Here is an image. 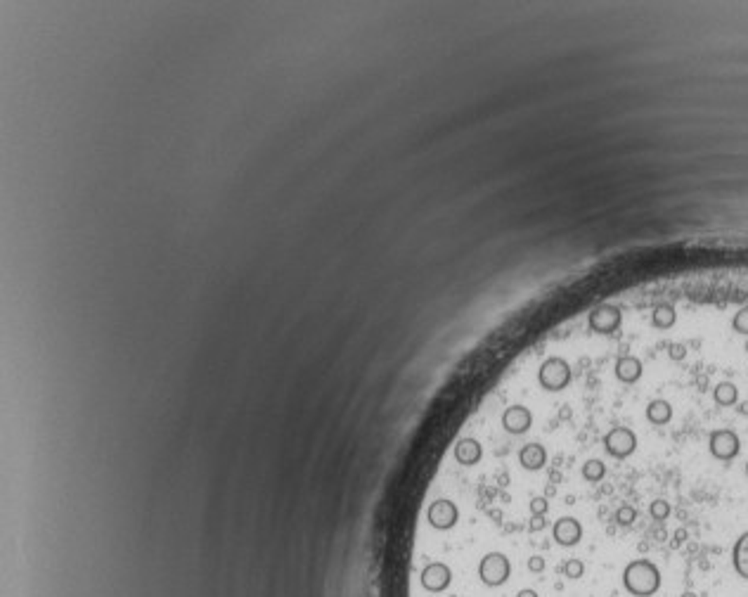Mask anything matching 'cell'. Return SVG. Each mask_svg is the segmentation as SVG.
Here are the masks:
<instances>
[{
    "mask_svg": "<svg viewBox=\"0 0 748 597\" xmlns=\"http://www.w3.org/2000/svg\"><path fill=\"white\" fill-rule=\"evenodd\" d=\"M519 462H521L526 469L538 472V469L545 467V462H547V451H545V448H542L540 444H528V446L521 448Z\"/></svg>",
    "mask_w": 748,
    "mask_h": 597,
    "instance_id": "cell-12",
    "label": "cell"
},
{
    "mask_svg": "<svg viewBox=\"0 0 748 597\" xmlns=\"http://www.w3.org/2000/svg\"><path fill=\"white\" fill-rule=\"evenodd\" d=\"M538 382L545 391H564L571 384V365L569 360L554 356L547 358L545 363L540 365L538 372Z\"/></svg>",
    "mask_w": 748,
    "mask_h": 597,
    "instance_id": "cell-2",
    "label": "cell"
},
{
    "mask_svg": "<svg viewBox=\"0 0 748 597\" xmlns=\"http://www.w3.org/2000/svg\"><path fill=\"white\" fill-rule=\"evenodd\" d=\"M621 320H623V315L618 308L611 306V303H602V306H597L590 313L588 325L592 332H597V334H614L616 329L621 327Z\"/></svg>",
    "mask_w": 748,
    "mask_h": 597,
    "instance_id": "cell-6",
    "label": "cell"
},
{
    "mask_svg": "<svg viewBox=\"0 0 748 597\" xmlns=\"http://www.w3.org/2000/svg\"><path fill=\"white\" fill-rule=\"evenodd\" d=\"M427 517H429V521H431L434 528H441V531H445V528L455 526V521H457L459 512H457V507H455L450 500H436L434 505L429 507Z\"/></svg>",
    "mask_w": 748,
    "mask_h": 597,
    "instance_id": "cell-9",
    "label": "cell"
},
{
    "mask_svg": "<svg viewBox=\"0 0 748 597\" xmlns=\"http://www.w3.org/2000/svg\"><path fill=\"white\" fill-rule=\"evenodd\" d=\"M564 574H566V578H571V581H578V578H583V574H585V564L581 559H566Z\"/></svg>",
    "mask_w": 748,
    "mask_h": 597,
    "instance_id": "cell-20",
    "label": "cell"
},
{
    "mask_svg": "<svg viewBox=\"0 0 748 597\" xmlns=\"http://www.w3.org/2000/svg\"><path fill=\"white\" fill-rule=\"evenodd\" d=\"M635 519H637V509L632 505H621L616 509V521H618V526H630V524H635Z\"/></svg>",
    "mask_w": 748,
    "mask_h": 597,
    "instance_id": "cell-19",
    "label": "cell"
},
{
    "mask_svg": "<svg viewBox=\"0 0 748 597\" xmlns=\"http://www.w3.org/2000/svg\"><path fill=\"white\" fill-rule=\"evenodd\" d=\"M533 425V415L528 408L523 406H512L504 410L502 415V427L507 429L509 434H523L528 432V427Z\"/></svg>",
    "mask_w": 748,
    "mask_h": 597,
    "instance_id": "cell-10",
    "label": "cell"
},
{
    "mask_svg": "<svg viewBox=\"0 0 748 597\" xmlns=\"http://www.w3.org/2000/svg\"><path fill=\"white\" fill-rule=\"evenodd\" d=\"M531 509L535 514H545L547 512V500H545V497H535V500L531 502Z\"/></svg>",
    "mask_w": 748,
    "mask_h": 597,
    "instance_id": "cell-24",
    "label": "cell"
},
{
    "mask_svg": "<svg viewBox=\"0 0 748 597\" xmlns=\"http://www.w3.org/2000/svg\"><path fill=\"white\" fill-rule=\"evenodd\" d=\"M528 569L535 571V574H540V571L545 569V559H542L540 555H533L531 559H528Z\"/></svg>",
    "mask_w": 748,
    "mask_h": 597,
    "instance_id": "cell-23",
    "label": "cell"
},
{
    "mask_svg": "<svg viewBox=\"0 0 748 597\" xmlns=\"http://www.w3.org/2000/svg\"><path fill=\"white\" fill-rule=\"evenodd\" d=\"M651 320H653V325H656V327H660V329H668V327L675 325V320H677L675 308L668 306V303H660V306L653 308Z\"/></svg>",
    "mask_w": 748,
    "mask_h": 597,
    "instance_id": "cell-17",
    "label": "cell"
},
{
    "mask_svg": "<svg viewBox=\"0 0 748 597\" xmlns=\"http://www.w3.org/2000/svg\"><path fill=\"white\" fill-rule=\"evenodd\" d=\"M713 398H715V403H718V406L729 408V406H734V403L739 401V389L734 387L732 382H720L718 387H715V391H713Z\"/></svg>",
    "mask_w": 748,
    "mask_h": 597,
    "instance_id": "cell-16",
    "label": "cell"
},
{
    "mask_svg": "<svg viewBox=\"0 0 748 597\" xmlns=\"http://www.w3.org/2000/svg\"><path fill=\"white\" fill-rule=\"evenodd\" d=\"M604 451L616 460H625L637 451V437L628 427H614L604 434Z\"/></svg>",
    "mask_w": 748,
    "mask_h": 597,
    "instance_id": "cell-3",
    "label": "cell"
},
{
    "mask_svg": "<svg viewBox=\"0 0 748 597\" xmlns=\"http://www.w3.org/2000/svg\"><path fill=\"white\" fill-rule=\"evenodd\" d=\"M552 533H554V540H557L559 545L571 547V545L581 543L583 526H581V521H578L576 517H561V519L554 521Z\"/></svg>",
    "mask_w": 748,
    "mask_h": 597,
    "instance_id": "cell-8",
    "label": "cell"
},
{
    "mask_svg": "<svg viewBox=\"0 0 748 597\" xmlns=\"http://www.w3.org/2000/svg\"><path fill=\"white\" fill-rule=\"evenodd\" d=\"M670 356H672V358H675V360H679V358H684V346H679V344H675V346H672V351H670Z\"/></svg>",
    "mask_w": 748,
    "mask_h": 597,
    "instance_id": "cell-25",
    "label": "cell"
},
{
    "mask_svg": "<svg viewBox=\"0 0 748 597\" xmlns=\"http://www.w3.org/2000/svg\"><path fill=\"white\" fill-rule=\"evenodd\" d=\"M708 448H710V453H713V458L722 460V462H729V460H734L739 455L741 441L732 429H718V432L710 434Z\"/></svg>",
    "mask_w": 748,
    "mask_h": 597,
    "instance_id": "cell-5",
    "label": "cell"
},
{
    "mask_svg": "<svg viewBox=\"0 0 748 597\" xmlns=\"http://www.w3.org/2000/svg\"><path fill=\"white\" fill-rule=\"evenodd\" d=\"M646 420L656 427L668 425L672 420V406L668 401H663V398H656V401H651L649 406H646Z\"/></svg>",
    "mask_w": 748,
    "mask_h": 597,
    "instance_id": "cell-15",
    "label": "cell"
},
{
    "mask_svg": "<svg viewBox=\"0 0 748 597\" xmlns=\"http://www.w3.org/2000/svg\"><path fill=\"white\" fill-rule=\"evenodd\" d=\"M455 458L462 465H476L481 460V444L473 439H462L455 446Z\"/></svg>",
    "mask_w": 748,
    "mask_h": 597,
    "instance_id": "cell-14",
    "label": "cell"
},
{
    "mask_svg": "<svg viewBox=\"0 0 748 597\" xmlns=\"http://www.w3.org/2000/svg\"><path fill=\"white\" fill-rule=\"evenodd\" d=\"M512 574V567H509V559L502 555V552H488L481 559V567H478V576L485 586L497 588L502 586L504 581Z\"/></svg>",
    "mask_w": 748,
    "mask_h": 597,
    "instance_id": "cell-4",
    "label": "cell"
},
{
    "mask_svg": "<svg viewBox=\"0 0 748 597\" xmlns=\"http://www.w3.org/2000/svg\"><path fill=\"white\" fill-rule=\"evenodd\" d=\"M739 413H741V415H748V401L739 403Z\"/></svg>",
    "mask_w": 748,
    "mask_h": 597,
    "instance_id": "cell-27",
    "label": "cell"
},
{
    "mask_svg": "<svg viewBox=\"0 0 748 597\" xmlns=\"http://www.w3.org/2000/svg\"><path fill=\"white\" fill-rule=\"evenodd\" d=\"M746 474H748V462H746Z\"/></svg>",
    "mask_w": 748,
    "mask_h": 597,
    "instance_id": "cell-29",
    "label": "cell"
},
{
    "mask_svg": "<svg viewBox=\"0 0 748 597\" xmlns=\"http://www.w3.org/2000/svg\"><path fill=\"white\" fill-rule=\"evenodd\" d=\"M732 325H734V329H737L739 334H748V306L741 308L739 313L734 315Z\"/></svg>",
    "mask_w": 748,
    "mask_h": 597,
    "instance_id": "cell-22",
    "label": "cell"
},
{
    "mask_svg": "<svg viewBox=\"0 0 748 597\" xmlns=\"http://www.w3.org/2000/svg\"><path fill=\"white\" fill-rule=\"evenodd\" d=\"M732 564H734V571L744 581H748V531L741 533L732 547Z\"/></svg>",
    "mask_w": 748,
    "mask_h": 597,
    "instance_id": "cell-13",
    "label": "cell"
},
{
    "mask_svg": "<svg viewBox=\"0 0 748 597\" xmlns=\"http://www.w3.org/2000/svg\"><path fill=\"white\" fill-rule=\"evenodd\" d=\"M660 571L651 559H632L623 569V588L635 597H651L660 590Z\"/></svg>",
    "mask_w": 748,
    "mask_h": 597,
    "instance_id": "cell-1",
    "label": "cell"
},
{
    "mask_svg": "<svg viewBox=\"0 0 748 597\" xmlns=\"http://www.w3.org/2000/svg\"><path fill=\"white\" fill-rule=\"evenodd\" d=\"M420 581H422V588L429 590V593H443V590L450 586L452 574L443 562H434L422 571Z\"/></svg>",
    "mask_w": 748,
    "mask_h": 597,
    "instance_id": "cell-7",
    "label": "cell"
},
{
    "mask_svg": "<svg viewBox=\"0 0 748 597\" xmlns=\"http://www.w3.org/2000/svg\"><path fill=\"white\" fill-rule=\"evenodd\" d=\"M679 597H699V595H696V593H691V590H687V593H682Z\"/></svg>",
    "mask_w": 748,
    "mask_h": 597,
    "instance_id": "cell-28",
    "label": "cell"
},
{
    "mask_svg": "<svg viewBox=\"0 0 748 597\" xmlns=\"http://www.w3.org/2000/svg\"><path fill=\"white\" fill-rule=\"evenodd\" d=\"M607 476V465L602 462V460H588V462L583 465V479L590 483H597L602 481V479Z\"/></svg>",
    "mask_w": 748,
    "mask_h": 597,
    "instance_id": "cell-18",
    "label": "cell"
},
{
    "mask_svg": "<svg viewBox=\"0 0 748 597\" xmlns=\"http://www.w3.org/2000/svg\"><path fill=\"white\" fill-rule=\"evenodd\" d=\"M516 597H538V593H535V590H531V588H526V590H521V593L516 595Z\"/></svg>",
    "mask_w": 748,
    "mask_h": 597,
    "instance_id": "cell-26",
    "label": "cell"
},
{
    "mask_svg": "<svg viewBox=\"0 0 748 597\" xmlns=\"http://www.w3.org/2000/svg\"><path fill=\"white\" fill-rule=\"evenodd\" d=\"M649 514L656 521H663L670 517V502L668 500H653L651 507H649Z\"/></svg>",
    "mask_w": 748,
    "mask_h": 597,
    "instance_id": "cell-21",
    "label": "cell"
},
{
    "mask_svg": "<svg viewBox=\"0 0 748 597\" xmlns=\"http://www.w3.org/2000/svg\"><path fill=\"white\" fill-rule=\"evenodd\" d=\"M614 370H616V377H618L623 384L639 382L642 372H644V368H642V360L635 358V356H621L618 360H616Z\"/></svg>",
    "mask_w": 748,
    "mask_h": 597,
    "instance_id": "cell-11",
    "label": "cell"
}]
</instances>
